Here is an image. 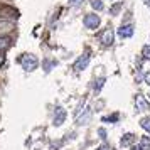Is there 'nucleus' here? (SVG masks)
<instances>
[{
  "label": "nucleus",
  "mask_w": 150,
  "mask_h": 150,
  "mask_svg": "<svg viewBox=\"0 0 150 150\" xmlns=\"http://www.w3.org/2000/svg\"><path fill=\"white\" fill-rule=\"evenodd\" d=\"M19 62H21V66L24 68V71H27V73L34 71V69L39 66V61H37V57H35L34 54H24L21 59H19Z\"/></svg>",
  "instance_id": "1"
},
{
  "label": "nucleus",
  "mask_w": 150,
  "mask_h": 150,
  "mask_svg": "<svg viewBox=\"0 0 150 150\" xmlns=\"http://www.w3.org/2000/svg\"><path fill=\"white\" fill-rule=\"evenodd\" d=\"M83 24H84L86 29L93 30V29H96L100 25V17H98V14H86L84 19H83Z\"/></svg>",
  "instance_id": "2"
},
{
  "label": "nucleus",
  "mask_w": 150,
  "mask_h": 150,
  "mask_svg": "<svg viewBox=\"0 0 150 150\" xmlns=\"http://www.w3.org/2000/svg\"><path fill=\"white\" fill-rule=\"evenodd\" d=\"M89 59H91V54H89V51H86L84 54L78 59V61L74 62V69L79 73V71H84V69L88 68V64H89Z\"/></svg>",
  "instance_id": "3"
},
{
  "label": "nucleus",
  "mask_w": 150,
  "mask_h": 150,
  "mask_svg": "<svg viewBox=\"0 0 150 150\" xmlns=\"http://www.w3.org/2000/svg\"><path fill=\"white\" fill-rule=\"evenodd\" d=\"M100 41H101L103 46H111L113 44V41H115V32L111 30V29H105L101 32V35H100Z\"/></svg>",
  "instance_id": "4"
},
{
  "label": "nucleus",
  "mask_w": 150,
  "mask_h": 150,
  "mask_svg": "<svg viewBox=\"0 0 150 150\" xmlns=\"http://www.w3.org/2000/svg\"><path fill=\"white\" fill-rule=\"evenodd\" d=\"M66 122V110L61 108V106H57V108L54 110V125L56 127H61L62 123Z\"/></svg>",
  "instance_id": "5"
},
{
  "label": "nucleus",
  "mask_w": 150,
  "mask_h": 150,
  "mask_svg": "<svg viewBox=\"0 0 150 150\" xmlns=\"http://www.w3.org/2000/svg\"><path fill=\"white\" fill-rule=\"evenodd\" d=\"M118 35L122 37V39H128L133 35V25L132 24H122L120 29H118Z\"/></svg>",
  "instance_id": "6"
},
{
  "label": "nucleus",
  "mask_w": 150,
  "mask_h": 150,
  "mask_svg": "<svg viewBox=\"0 0 150 150\" xmlns=\"http://www.w3.org/2000/svg\"><path fill=\"white\" fill-rule=\"evenodd\" d=\"M91 118V108H84V113H78L76 115V123L78 125H86Z\"/></svg>",
  "instance_id": "7"
},
{
  "label": "nucleus",
  "mask_w": 150,
  "mask_h": 150,
  "mask_svg": "<svg viewBox=\"0 0 150 150\" xmlns=\"http://www.w3.org/2000/svg\"><path fill=\"white\" fill-rule=\"evenodd\" d=\"M135 110L137 111H147V110H150V103L143 98V96H137L135 100Z\"/></svg>",
  "instance_id": "8"
},
{
  "label": "nucleus",
  "mask_w": 150,
  "mask_h": 150,
  "mask_svg": "<svg viewBox=\"0 0 150 150\" xmlns=\"http://www.w3.org/2000/svg\"><path fill=\"white\" fill-rule=\"evenodd\" d=\"M135 140H137V137L133 135V133H125V135L120 138V145H122V147H132V145L135 143Z\"/></svg>",
  "instance_id": "9"
},
{
  "label": "nucleus",
  "mask_w": 150,
  "mask_h": 150,
  "mask_svg": "<svg viewBox=\"0 0 150 150\" xmlns=\"http://www.w3.org/2000/svg\"><path fill=\"white\" fill-rule=\"evenodd\" d=\"M14 29V25H12V22L8 21H0V34H5V32H10Z\"/></svg>",
  "instance_id": "10"
},
{
  "label": "nucleus",
  "mask_w": 150,
  "mask_h": 150,
  "mask_svg": "<svg viewBox=\"0 0 150 150\" xmlns=\"http://www.w3.org/2000/svg\"><path fill=\"white\" fill-rule=\"evenodd\" d=\"M140 127H142L147 133H150V116H143L140 120Z\"/></svg>",
  "instance_id": "11"
},
{
  "label": "nucleus",
  "mask_w": 150,
  "mask_h": 150,
  "mask_svg": "<svg viewBox=\"0 0 150 150\" xmlns=\"http://www.w3.org/2000/svg\"><path fill=\"white\" fill-rule=\"evenodd\" d=\"M138 145H140V147H142L143 150H150V137H142V138H140V143H138Z\"/></svg>",
  "instance_id": "12"
},
{
  "label": "nucleus",
  "mask_w": 150,
  "mask_h": 150,
  "mask_svg": "<svg viewBox=\"0 0 150 150\" xmlns=\"http://www.w3.org/2000/svg\"><path fill=\"white\" fill-rule=\"evenodd\" d=\"M89 4H91V7L95 8V10H98V12H101L103 8H105L101 0H89Z\"/></svg>",
  "instance_id": "13"
},
{
  "label": "nucleus",
  "mask_w": 150,
  "mask_h": 150,
  "mask_svg": "<svg viewBox=\"0 0 150 150\" xmlns=\"http://www.w3.org/2000/svg\"><path fill=\"white\" fill-rule=\"evenodd\" d=\"M10 47V39L8 37H0V52Z\"/></svg>",
  "instance_id": "14"
},
{
  "label": "nucleus",
  "mask_w": 150,
  "mask_h": 150,
  "mask_svg": "<svg viewBox=\"0 0 150 150\" xmlns=\"http://www.w3.org/2000/svg\"><path fill=\"white\" fill-rule=\"evenodd\" d=\"M103 84H105V78H98L95 83V86H93V89H95V93H100V89L103 88Z\"/></svg>",
  "instance_id": "15"
},
{
  "label": "nucleus",
  "mask_w": 150,
  "mask_h": 150,
  "mask_svg": "<svg viewBox=\"0 0 150 150\" xmlns=\"http://www.w3.org/2000/svg\"><path fill=\"white\" fill-rule=\"evenodd\" d=\"M142 56H143V59L150 61V44L143 46V49H142Z\"/></svg>",
  "instance_id": "16"
},
{
  "label": "nucleus",
  "mask_w": 150,
  "mask_h": 150,
  "mask_svg": "<svg viewBox=\"0 0 150 150\" xmlns=\"http://www.w3.org/2000/svg\"><path fill=\"white\" fill-rule=\"evenodd\" d=\"M116 120H118V115H116V113H113L111 116H105V118H103L105 123H115Z\"/></svg>",
  "instance_id": "17"
},
{
  "label": "nucleus",
  "mask_w": 150,
  "mask_h": 150,
  "mask_svg": "<svg viewBox=\"0 0 150 150\" xmlns=\"http://www.w3.org/2000/svg\"><path fill=\"white\" fill-rule=\"evenodd\" d=\"M120 8H122V4H115L113 7L110 8V14H111V15H116L118 12H120Z\"/></svg>",
  "instance_id": "18"
},
{
  "label": "nucleus",
  "mask_w": 150,
  "mask_h": 150,
  "mask_svg": "<svg viewBox=\"0 0 150 150\" xmlns=\"http://www.w3.org/2000/svg\"><path fill=\"white\" fill-rule=\"evenodd\" d=\"M54 64H56V61H44V69H46V71H51Z\"/></svg>",
  "instance_id": "19"
},
{
  "label": "nucleus",
  "mask_w": 150,
  "mask_h": 150,
  "mask_svg": "<svg viewBox=\"0 0 150 150\" xmlns=\"http://www.w3.org/2000/svg\"><path fill=\"white\" fill-rule=\"evenodd\" d=\"M96 150H113V149H111V145H108V143H103V145H100Z\"/></svg>",
  "instance_id": "20"
},
{
  "label": "nucleus",
  "mask_w": 150,
  "mask_h": 150,
  "mask_svg": "<svg viewBox=\"0 0 150 150\" xmlns=\"http://www.w3.org/2000/svg\"><path fill=\"white\" fill-rule=\"evenodd\" d=\"M81 4H83V0H69V5H73V7H78Z\"/></svg>",
  "instance_id": "21"
},
{
  "label": "nucleus",
  "mask_w": 150,
  "mask_h": 150,
  "mask_svg": "<svg viewBox=\"0 0 150 150\" xmlns=\"http://www.w3.org/2000/svg\"><path fill=\"white\" fill-rule=\"evenodd\" d=\"M98 135H100V138H101V140H106V132H105L103 128L98 130Z\"/></svg>",
  "instance_id": "22"
},
{
  "label": "nucleus",
  "mask_w": 150,
  "mask_h": 150,
  "mask_svg": "<svg viewBox=\"0 0 150 150\" xmlns=\"http://www.w3.org/2000/svg\"><path fill=\"white\" fill-rule=\"evenodd\" d=\"M143 81L150 86V71H149V73H145V76H143Z\"/></svg>",
  "instance_id": "23"
},
{
  "label": "nucleus",
  "mask_w": 150,
  "mask_h": 150,
  "mask_svg": "<svg viewBox=\"0 0 150 150\" xmlns=\"http://www.w3.org/2000/svg\"><path fill=\"white\" fill-rule=\"evenodd\" d=\"M132 150H143V149H142V147H140V145H135V147H133V149H132Z\"/></svg>",
  "instance_id": "24"
},
{
  "label": "nucleus",
  "mask_w": 150,
  "mask_h": 150,
  "mask_svg": "<svg viewBox=\"0 0 150 150\" xmlns=\"http://www.w3.org/2000/svg\"><path fill=\"white\" fill-rule=\"evenodd\" d=\"M143 2H145V5H149L150 7V0H143Z\"/></svg>",
  "instance_id": "25"
},
{
  "label": "nucleus",
  "mask_w": 150,
  "mask_h": 150,
  "mask_svg": "<svg viewBox=\"0 0 150 150\" xmlns=\"http://www.w3.org/2000/svg\"><path fill=\"white\" fill-rule=\"evenodd\" d=\"M2 62H4V56H0V64H2Z\"/></svg>",
  "instance_id": "26"
},
{
  "label": "nucleus",
  "mask_w": 150,
  "mask_h": 150,
  "mask_svg": "<svg viewBox=\"0 0 150 150\" xmlns=\"http://www.w3.org/2000/svg\"><path fill=\"white\" fill-rule=\"evenodd\" d=\"M149 96H150V95H149Z\"/></svg>",
  "instance_id": "27"
}]
</instances>
